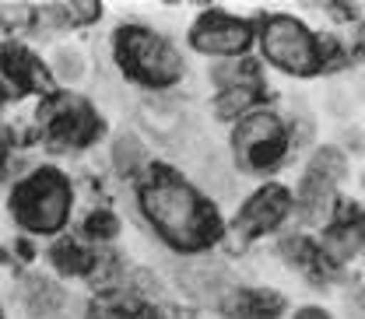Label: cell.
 <instances>
[{
  "instance_id": "cell-17",
  "label": "cell",
  "mask_w": 365,
  "mask_h": 319,
  "mask_svg": "<svg viewBox=\"0 0 365 319\" xmlns=\"http://www.w3.org/2000/svg\"><path fill=\"white\" fill-rule=\"evenodd\" d=\"M253 98H257V85H235V88H228L218 95L215 109H218V116H235V113L250 109Z\"/></svg>"
},
{
  "instance_id": "cell-9",
  "label": "cell",
  "mask_w": 365,
  "mask_h": 319,
  "mask_svg": "<svg viewBox=\"0 0 365 319\" xmlns=\"http://www.w3.org/2000/svg\"><path fill=\"white\" fill-rule=\"evenodd\" d=\"M288 207H292V200H288V189H281V186H267V189H260L242 211H239V218H235V228L242 231V235H260V231H267L274 228L284 214H288Z\"/></svg>"
},
{
  "instance_id": "cell-14",
  "label": "cell",
  "mask_w": 365,
  "mask_h": 319,
  "mask_svg": "<svg viewBox=\"0 0 365 319\" xmlns=\"http://www.w3.org/2000/svg\"><path fill=\"white\" fill-rule=\"evenodd\" d=\"M53 263H56L63 273H85L91 267V256L81 249V246H74L71 239H63V242L53 246Z\"/></svg>"
},
{
  "instance_id": "cell-3",
  "label": "cell",
  "mask_w": 365,
  "mask_h": 319,
  "mask_svg": "<svg viewBox=\"0 0 365 319\" xmlns=\"http://www.w3.org/2000/svg\"><path fill=\"white\" fill-rule=\"evenodd\" d=\"M116 49H120L123 70L144 85H169L182 74L180 53L148 28H123L116 36Z\"/></svg>"
},
{
  "instance_id": "cell-1",
  "label": "cell",
  "mask_w": 365,
  "mask_h": 319,
  "mask_svg": "<svg viewBox=\"0 0 365 319\" xmlns=\"http://www.w3.org/2000/svg\"><path fill=\"white\" fill-rule=\"evenodd\" d=\"M148 218L158 225V231L180 246V249H200L218 235L215 207L204 204L186 182H180L169 172H158L140 193Z\"/></svg>"
},
{
  "instance_id": "cell-21",
  "label": "cell",
  "mask_w": 365,
  "mask_h": 319,
  "mask_svg": "<svg viewBox=\"0 0 365 319\" xmlns=\"http://www.w3.org/2000/svg\"><path fill=\"white\" fill-rule=\"evenodd\" d=\"M53 11L63 21H91V18H98V4H60Z\"/></svg>"
},
{
  "instance_id": "cell-4",
  "label": "cell",
  "mask_w": 365,
  "mask_h": 319,
  "mask_svg": "<svg viewBox=\"0 0 365 319\" xmlns=\"http://www.w3.org/2000/svg\"><path fill=\"white\" fill-rule=\"evenodd\" d=\"M264 53L271 56L277 67L295 70V74H309V70L319 67L317 39L295 18H271L267 21V28H264Z\"/></svg>"
},
{
  "instance_id": "cell-23",
  "label": "cell",
  "mask_w": 365,
  "mask_h": 319,
  "mask_svg": "<svg viewBox=\"0 0 365 319\" xmlns=\"http://www.w3.org/2000/svg\"><path fill=\"white\" fill-rule=\"evenodd\" d=\"M295 319H330V316H327L323 309H313V305H309V309H299V313H295Z\"/></svg>"
},
{
  "instance_id": "cell-5",
  "label": "cell",
  "mask_w": 365,
  "mask_h": 319,
  "mask_svg": "<svg viewBox=\"0 0 365 319\" xmlns=\"http://www.w3.org/2000/svg\"><path fill=\"white\" fill-rule=\"evenodd\" d=\"M281 151H284V130H281V123L274 116L257 113V116L239 123V130H235V158L246 169H271L274 162L281 158Z\"/></svg>"
},
{
  "instance_id": "cell-12",
  "label": "cell",
  "mask_w": 365,
  "mask_h": 319,
  "mask_svg": "<svg viewBox=\"0 0 365 319\" xmlns=\"http://www.w3.org/2000/svg\"><path fill=\"white\" fill-rule=\"evenodd\" d=\"M182 284H186V291H193L197 298H218L222 295V288H225V273L215 271V267H193V271L182 273Z\"/></svg>"
},
{
  "instance_id": "cell-7",
  "label": "cell",
  "mask_w": 365,
  "mask_h": 319,
  "mask_svg": "<svg viewBox=\"0 0 365 319\" xmlns=\"http://www.w3.org/2000/svg\"><path fill=\"white\" fill-rule=\"evenodd\" d=\"M43 85L46 70L29 49H21V46L0 49V98H21V95L43 88Z\"/></svg>"
},
{
  "instance_id": "cell-6",
  "label": "cell",
  "mask_w": 365,
  "mask_h": 319,
  "mask_svg": "<svg viewBox=\"0 0 365 319\" xmlns=\"http://www.w3.org/2000/svg\"><path fill=\"white\" fill-rule=\"evenodd\" d=\"M39 120L46 123V130L56 144H88L95 130H98V120H95L91 105L85 98H74V95L49 98L46 109L39 113Z\"/></svg>"
},
{
  "instance_id": "cell-15",
  "label": "cell",
  "mask_w": 365,
  "mask_h": 319,
  "mask_svg": "<svg viewBox=\"0 0 365 319\" xmlns=\"http://www.w3.org/2000/svg\"><path fill=\"white\" fill-rule=\"evenodd\" d=\"M113 162H116V172H137L144 165V144L137 137H120L116 147H113Z\"/></svg>"
},
{
  "instance_id": "cell-10",
  "label": "cell",
  "mask_w": 365,
  "mask_h": 319,
  "mask_svg": "<svg viewBox=\"0 0 365 319\" xmlns=\"http://www.w3.org/2000/svg\"><path fill=\"white\" fill-rule=\"evenodd\" d=\"M281 313V298L274 291H239L225 298L228 319H274Z\"/></svg>"
},
{
  "instance_id": "cell-24",
  "label": "cell",
  "mask_w": 365,
  "mask_h": 319,
  "mask_svg": "<svg viewBox=\"0 0 365 319\" xmlns=\"http://www.w3.org/2000/svg\"><path fill=\"white\" fill-rule=\"evenodd\" d=\"M0 319H4V316H0Z\"/></svg>"
},
{
  "instance_id": "cell-11",
  "label": "cell",
  "mask_w": 365,
  "mask_h": 319,
  "mask_svg": "<svg viewBox=\"0 0 365 319\" xmlns=\"http://www.w3.org/2000/svg\"><path fill=\"white\" fill-rule=\"evenodd\" d=\"M299 204H302V214L309 221H327L330 211H334V182L319 179V176H306L302 189H299Z\"/></svg>"
},
{
  "instance_id": "cell-2",
  "label": "cell",
  "mask_w": 365,
  "mask_h": 319,
  "mask_svg": "<svg viewBox=\"0 0 365 319\" xmlns=\"http://www.w3.org/2000/svg\"><path fill=\"white\" fill-rule=\"evenodd\" d=\"M18 221L32 231H56V228L67 221V211H71V189L67 179L53 169L36 172L29 182H21L14 189V200H11Z\"/></svg>"
},
{
  "instance_id": "cell-19",
  "label": "cell",
  "mask_w": 365,
  "mask_h": 319,
  "mask_svg": "<svg viewBox=\"0 0 365 319\" xmlns=\"http://www.w3.org/2000/svg\"><path fill=\"white\" fill-rule=\"evenodd\" d=\"M91 319H155L148 309H140L134 302H120V298H109V302H95V313Z\"/></svg>"
},
{
  "instance_id": "cell-20",
  "label": "cell",
  "mask_w": 365,
  "mask_h": 319,
  "mask_svg": "<svg viewBox=\"0 0 365 319\" xmlns=\"http://www.w3.org/2000/svg\"><path fill=\"white\" fill-rule=\"evenodd\" d=\"M88 235L91 239H113V235H116V231H120V225H116V218H113V214H109V211H95V214H91L88 218Z\"/></svg>"
},
{
  "instance_id": "cell-16",
  "label": "cell",
  "mask_w": 365,
  "mask_h": 319,
  "mask_svg": "<svg viewBox=\"0 0 365 319\" xmlns=\"http://www.w3.org/2000/svg\"><path fill=\"white\" fill-rule=\"evenodd\" d=\"M344 172H348V162H344V155L337 147H323V151L313 155V176L334 182V179H344Z\"/></svg>"
},
{
  "instance_id": "cell-22",
  "label": "cell",
  "mask_w": 365,
  "mask_h": 319,
  "mask_svg": "<svg viewBox=\"0 0 365 319\" xmlns=\"http://www.w3.org/2000/svg\"><path fill=\"white\" fill-rule=\"evenodd\" d=\"M60 70H63V74H78V70H81L78 56H60Z\"/></svg>"
},
{
  "instance_id": "cell-8",
  "label": "cell",
  "mask_w": 365,
  "mask_h": 319,
  "mask_svg": "<svg viewBox=\"0 0 365 319\" xmlns=\"http://www.w3.org/2000/svg\"><path fill=\"white\" fill-rule=\"evenodd\" d=\"M190 43L197 46L200 53H218V56H232V53H242L250 46V28L235 18L225 14H204L190 36Z\"/></svg>"
},
{
  "instance_id": "cell-18",
  "label": "cell",
  "mask_w": 365,
  "mask_h": 319,
  "mask_svg": "<svg viewBox=\"0 0 365 319\" xmlns=\"http://www.w3.org/2000/svg\"><path fill=\"white\" fill-rule=\"evenodd\" d=\"M323 249H327V256H330V260H348V256L359 249V231H355L351 225L334 228V231L327 235Z\"/></svg>"
},
{
  "instance_id": "cell-13",
  "label": "cell",
  "mask_w": 365,
  "mask_h": 319,
  "mask_svg": "<svg viewBox=\"0 0 365 319\" xmlns=\"http://www.w3.org/2000/svg\"><path fill=\"white\" fill-rule=\"evenodd\" d=\"M25 295H29L32 313H56V309L63 305V291H60L53 281H43V277H32Z\"/></svg>"
}]
</instances>
